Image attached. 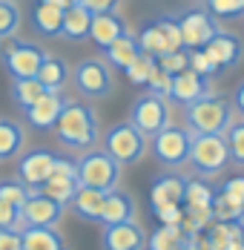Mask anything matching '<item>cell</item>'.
<instances>
[{
	"label": "cell",
	"instance_id": "obj_34",
	"mask_svg": "<svg viewBox=\"0 0 244 250\" xmlns=\"http://www.w3.org/2000/svg\"><path fill=\"white\" fill-rule=\"evenodd\" d=\"M158 32H161V43H164V55L175 49H184V41H181V29H178V21L175 18H158L155 21Z\"/></svg>",
	"mask_w": 244,
	"mask_h": 250
},
{
	"label": "cell",
	"instance_id": "obj_41",
	"mask_svg": "<svg viewBox=\"0 0 244 250\" xmlns=\"http://www.w3.org/2000/svg\"><path fill=\"white\" fill-rule=\"evenodd\" d=\"M155 61H158V66H161V69H167L170 75H178V72L190 69V52H187V49L167 52V55H161V58H155Z\"/></svg>",
	"mask_w": 244,
	"mask_h": 250
},
{
	"label": "cell",
	"instance_id": "obj_12",
	"mask_svg": "<svg viewBox=\"0 0 244 250\" xmlns=\"http://www.w3.org/2000/svg\"><path fill=\"white\" fill-rule=\"evenodd\" d=\"M20 210H23V219L29 227H58L61 219H63V213H66V204L49 199L46 193H41V190H32Z\"/></svg>",
	"mask_w": 244,
	"mask_h": 250
},
{
	"label": "cell",
	"instance_id": "obj_10",
	"mask_svg": "<svg viewBox=\"0 0 244 250\" xmlns=\"http://www.w3.org/2000/svg\"><path fill=\"white\" fill-rule=\"evenodd\" d=\"M178 29H181V41L184 49H204L216 35H219V18L204 6V9H190L178 18Z\"/></svg>",
	"mask_w": 244,
	"mask_h": 250
},
{
	"label": "cell",
	"instance_id": "obj_7",
	"mask_svg": "<svg viewBox=\"0 0 244 250\" xmlns=\"http://www.w3.org/2000/svg\"><path fill=\"white\" fill-rule=\"evenodd\" d=\"M129 121L144 132L146 138L158 135L161 129H167L172 124V109H170V98L164 95H155L146 89L144 95L132 101V109H129Z\"/></svg>",
	"mask_w": 244,
	"mask_h": 250
},
{
	"label": "cell",
	"instance_id": "obj_17",
	"mask_svg": "<svg viewBox=\"0 0 244 250\" xmlns=\"http://www.w3.org/2000/svg\"><path fill=\"white\" fill-rule=\"evenodd\" d=\"M129 32V23L123 21V15L118 12H101V15H92V29H89V38L98 49L103 52L106 46H112L118 38H123Z\"/></svg>",
	"mask_w": 244,
	"mask_h": 250
},
{
	"label": "cell",
	"instance_id": "obj_33",
	"mask_svg": "<svg viewBox=\"0 0 244 250\" xmlns=\"http://www.w3.org/2000/svg\"><path fill=\"white\" fill-rule=\"evenodd\" d=\"M224 138H227V147H230V164L244 167V118L227 126Z\"/></svg>",
	"mask_w": 244,
	"mask_h": 250
},
{
	"label": "cell",
	"instance_id": "obj_3",
	"mask_svg": "<svg viewBox=\"0 0 244 250\" xmlns=\"http://www.w3.org/2000/svg\"><path fill=\"white\" fill-rule=\"evenodd\" d=\"M75 167H78V184L81 187H92V190L106 193V190L118 187V181H121V164L106 150L81 152Z\"/></svg>",
	"mask_w": 244,
	"mask_h": 250
},
{
	"label": "cell",
	"instance_id": "obj_29",
	"mask_svg": "<svg viewBox=\"0 0 244 250\" xmlns=\"http://www.w3.org/2000/svg\"><path fill=\"white\" fill-rule=\"evenodd\" d=\"M43 92H46V86L38 78H15L12 81V89H9V95H12L18 109H29Z\"/></svg>",
	"mask_w": 244,
	"mask_h": 250
},
{
	"label": "cell",
	"instance_id": "obj_20",
	"mask_svg": "<svg viewBox=\"0 0 244 250\" xmlns=\"http://www.w3.org/2000/svg\"><path fill=\"white\" fill-rule=\"evenodd\" d=\"M63 15H66V9H61L58 3H52V0H35L29 18H32V29L41 38H61Z\"/></svg>",
	"mask_w": 244,
	"mask_h": 250
},
{
	"label": "cell",
	"instance_id": "obj_8",
	"mask_svg": "<svg viewBox=\"0 0 244 250\" xmlns=\"http://www.w3.org/2000/svg\"><path fill=\"white\" fill-rule=\"evenodd\" d=\"M190 147H193V129L187 124L184 126L170 124L158 135H152V152H155L158 164H164L170 170L184 167L190 161Z\"/></svg>",
	"mask_w": 244,
	"mask_h": 250
},
{
	"label": "cell",
	"instance_id": "obj_39",
	"mask_svg": "<svg viewBox=\"0 0 244 250\" xmlns=\"http://www.w3.org/2000/svg\"><path fill=\"white\" fill-rule=\"evenodd\" d=\"M204 6H207L219 21H227V18H242V15H244V0H204Z\"/></svg>",
	"mask_w": 244,
	"mask_h": 250
},
{
	"label": "cell",
	"instance_id": "obj_24",
	"mask_svg": "<svg viewBox=\"0 0 244 250\" xmlns=\"http://www.w3.org/2000/svg\"><path fill=\"white\" fill-rule=\"evenodd\" d=\"M141 58V46H138V38L132 35V32H126L123 38H118L112 46H106L103 49V61L109 63V66H115V69H126L132 61H138Z\"/></svg>",
	"mask_w": 244,
	"mask_h": 250
},
{
	"label": "cell",
	"instance_id": "obj_28",
	"mask_svg": "<svg viewBox=\"0 0 244 250\" xmlns=\"http://www.w3.org/2000/svg\"><path fill=\"white\" fill-rule=\"evenodd\" d=\"M66 78H69V66L58 55H43V63L38 69V81L46 89H63L66 86Z\"/></svg>",
	"mask_w": 244,
	"mask_h": 250
},
{
	"label": "cell",
	"instance_id": "obj_48",
	"mask_svg": "<svg viewBox=\"0 0 244 250\" xmlns=\"http://www.w3.org/2000/svg\"><path fill=\"white\" fill-rule=\"evenodd\" d=\"M52 3H58L61 9H72V6H78L81 0H52Z\"/></svg>",
	"mask_w": 244,
	"mask_h": 250
},
{
	"label": "cell",
	"instance_id": "obj_47",
	"mask_svg": "<svg viewBox=\"0 0 244 250\" xmlns=\"http://www.w3.org/2000/svg\"><path fill=\"white\" fill-rule=\"evenodd\" d=\"M233 109H236V112L244 118V81L236 86V89H233Z\"/></svg>",
	"mask_w": 244,
	"mask_h": 250
},
{
	"label": "cell",
	"instance_id": "obj_4",
	"mask_svg": "<svg viewBox=\"0 0 244 250\" xmlns=\"http://www.w3.org/2000/svg\"><path fill=\"white\" fill-rule=\"evenodd\" d=\"M146 147H149V138L132 121H121V124L109 126L106 135H103V150L109 152L121 167L138 164L146 155Z\"/></svg>",
	"mask_w": 244,
	"mask_h": 250
},
{
	"label": "cell",
	"instance_id": "obj_18",
	"mask_svg": "<svg viewBox=\"0 0 244 250\" xmlns=\"http://www.w3.org/2000/svg\"><path fill=\"white\" fill-rule=\"evenodd\" d=\"M135 219V199L121 190L112 187L103 193V207H101V222L98 225H121V222H132Z\"/></svg>",
	"mask_w": 244,
	"mask_h": 250
},
{
	"label": "cell",
	"instance_id": "obj_40",
	"mask_svg": "<svg viewBox=\"0 0 244 250\" xmlns=\"http://www.w3.org/2000/svg\"><path fill=\"white\" fill-rule=\"evenodd\" d=\"M0 227L23 233L26 227H29L26 225V219H23V210L15 207V204H9V201H0Z\"/></svg>",
	"mask_w": 244,
	"mask_h": 250
},
{
	"label": "cell",
	"instance_id": "obj_19",
	"mask_svg": "<svg viewBox=\"0 0 244 250\" xmlns=\"http://www.w3.org/2000/svg\"><path fill=\"white\" fill-rule=\"evenodd\" d=\"M204 49L210 52V58L219 63L221 69H233V66L242 63V58H244V41L239 35H233V32L219 29V35H216Z\"/></svg>",
	"mask_w": 244,
	"mask_h": 250
},
{
	"label": "cell",
	"instance_id": "obj_49",
	"mask_svg": "<svg viewBox=\"0 0 244 250\" xmlns=\"http://www.w3.org/2000/svg\"><path fill=\"white\" fill-rule=\"evenodd\" d=\"M233 250H244V245H239V248H233Z\"/></svg>",
	"mask_w": 244,
	"mask_h": 250
},
{
	"label": "cell",
	"instance_id": "obj_36",
	"mask_svg": "<svg viewBox=\"0 0 244 250\" xmlns=\"http://www.w3.org/2000/svg\"><path fill=\"white\" fill-rule=\"evenodd\" d=\"M152 66H155V58H152V55H146V52H141V58H138V61H132L123 72H126V78H129L135 86H146Z\"/></svg>",
	"mask_w": 244,
	"mask_h": 250
},
{
	"label": "cell",
	"instance_id": "obj_14",
	"mask_svg": "<svg viewBox=\"0 0 244 250\" xmlns=\"http://www.w3.org/2000/svg\"><path fill=\"white\" fill-rule=\"evenodd\" d=\"M66 101L69 98L61 89H46L29 109H23L29 126H35V129H55L61 112H63V106H66Z\"/></svg>",
	"mask_w": 244,
	"mask_h": 250
},
{
	"label": "cell",
	"instance_id": "obj_27",
	"mask_svg": "<svg viewBox=\"0 0 244 250\" xmlns=\"http://www.w3.org/2000/svg\"><path fill=\"white\" fill-rule=\"evenodd\" d=\"M23 141H26L23 126L18 121H12V118H0V161L15 158L23 150Z\"/></svg>",
	"mask_w": 244,
	"mask_h": 250
},
{
	"label": "cell",
	"instance_id": "obj_16",
	"mask_svg": "<svg viewBox=\"0 0 244 250\" xmlns=\"http://www.w3.org/2000/svg\"><path fill=\"white\" fill-rule=\"evenodd\" d=\"M207 92H213L210 89V78L198 75L195 69H184V72L172 75V86H170V95L167 98L172 104H178V106H190L193 101L204 98Z\"/></svg>",
	"mask_w": 244,
	"mask_h": 250
},
{
	"label": "cell",
	"instance_id": "obj_1",
	"mask_svg": "<svg viewBox=\"0 0 244 250\" xmlns=\"http://www.w3.org/2000/svg\"><path fill=\"white\" fill-rule=\"evenodd\" d=\"M55 135L69 152L95 150L98 138H101V124H98L95 109L81 101H66V106L55 124Z\"/></svg>",
	"mask_w": 244,
	"mask_h": 250
},
{
	"label": "cell",
	"instance_id": "obj_25",
	"mask_svg": "<svg viewBox=\"0 0 244 250\" xmlns=\"http://www.w3.org/2000/svg\"><path fill=\"white\" fill-rule=\"evenodd\" d=\"M23 250H66V239L58 227H26Z\"/></svg>",
	"mask_w": 244,
	"mask_h": 250
},
{
	"label": "cell",
	"instance_id": "obj_43",
	"mask_svg": "<svg viewBox=\"0 0 244 250\" xmlns=\"http://www.w3.org/2000/svg\"><path fill=\"white\" fill-rule=\"evenodd\" d=\"M152 213H155V219H158L161 225H181V222H184V213H181V207H178V204L152 207Z\"/></svg>",
	"mask_w": 244,
	"mask_h": 250
},
{
	"label": "cell",
	"instance_id": "obj_46",
	"mask_svg": "<svg viewBox=\"0 0 244 250\" xmlns=\"http://www.w3.org/2000/svg\"><path fill=\"white\" fill-rule=\"evenodd\" d=\"M83 9H89L92 15H101V12H118L121 0H81Z\"/></svg>",
	"mask_w": 244,
	"mask_h": 250
},
{
	"label": "cell",
	"instance_id": "obj_42",
	"mask_svg": "<svg viewBox=\"0 0 244 250\" xmlns=\"http://www.w3.org/2000/svg\"><path fill=\"white\" fill-rule=\"evenodd\" d=\"M170 86H172V75L167 69H161L158 61H155V66H152V72H149V81H146V89L167 98V95H170Z\"/></svg>",
	"mask_w": 244,
	"mask_h": 250
},
{
	"label": "cell",
	"instance_id": "obj_37",
	"mask_svg": "<svg viewBox=\"0 0 244 250\" xmlns=\"http://www.w3.org/2000/svg\"><path fill=\"white\" fill-rule=\"evenodd\" d=\"M187 52H190V69H195L198 75L216 78L221 72V66L210 58V52H207V49H187Z\"/></svg>",
	"mask_w": 244,
	"mask_h": 250
},
{
	"label": "cell",
	"instance_id": "obj_21",
	"mask_svg": "<svg viewBox=\"0 0 244 250\" xmlns=\"http://www.w3.org/2000/svg\"><path fill=\"white\" fill-rule=\"evenodd\" d=\"M184 190H187V178L181 175H161L152 181V190H149V199L152 207H164V204H181L184 201Z\"/></svg>",
	"mask_w": 244,
	"mask_h": 250
},
{
	"label": "cell",
	"instance_id": "obj_13",
	"mask_svg": "<svg viewBox=\"0 0 244 250\" xmlns=\"http://www.w3.org/2000/svg\"><path fill=\"white\" fill-rule=\"evenodd\" d=\"M101 250H146V230L135 219L101 227Z\"/></svg>",
	"mask_w": 244,
	"mask_h": 250
},
{
	"label": "cell",
	"instance_id": "obj_6",
	"mask_svg": "<svg viewBox=\"0 0 244 250\" xmlns=\"http://www.w3.org/2000/svg\"><path fill=\"white\" fill-rule=\"evenodd\" d=\"M72 83L75 89L89 101H103L112 95L115 89V78H112V66L103 58H83L78 61L72 69Z\"/></svg>",
	"mask_w": 244,
	"mask_h": 250
},
{
	"label": "cell",
	"instance_id": "obj_23",
	"mask_svg": "<svg viewBox=\"0 0 244 250\" xmlns=\"http://www.w3.org/2000/svg\"><path fill=\"white\" fill-rule=\"evenodd\" d=\"M78 219L83 222H101V207H103V193L92 190V187H78V193L72 196V201L66 204Z\"/></svg>",
	"mask_w": 244,
	"mask_h": 250
},
{
	"label": "cell",
	"instance_id": "obj_31",
	"mask_svg": "<svg viewBox=\"0 0 244 250\" xmlns=\"http://www.w3.org/2000/svg\"><path fill=\"white\" fill-rule=\"evenodd\" d=\"M213 219L216 222H244V204L219 190L213 196Z\"/></svg>",
	"mask_w": 244,
	"mask_h": 250
},
{
	"label": "cell",
	"instance_id": "obj_30",
	"mask_svg": "<svg viewBox=\"0 0 244 250\" xmlns=\"http://www.w3.org/2000/svg\"><path fill=\"white\" fill-rule=\"evenodd\" d=\"M213 196H216V190L204 178H187L184 201L190 210H213Z\"/></svg>",
	"mask_w": 244,
	"mask_h": 250
},
{
	"label": "cell",
	"instance_id": "obj_11",
	"mask_svg": "<svg viewBox=\"0 0 244 250\" xmlns=\"http://www.w3.org/2000/svg\"><path fill=\"white\" fill-rule=\"evenodd\" d=\"M78 187L81 184H78V167H75V161L58 155V161L52 167V175L41 184V193H46L49 199L61 201V204H69L72 196L78 193Z\"/></svg>",
	"mask_w": 244,
	"mask_h": 250
},
{
	"label": "cell",
	"instance_id": "obj_26",
	"mask_svg": "<svg viewBox=\"0 0 244 250\" xmlns=\"http://www.w3.org/2000/svg\"><path fill=\"white\" fill-rule=\"evenodd\" d=\"M187 233L181 225H161L149 239H146V248L149 250H190L187 248Z\"/></svg>",
	"mask_w": 244,
	"mask_h": 250
},
{
	"label": "cell",
	"instance_id": "obj_15",
	"mask_svg": "<svg viewBox=\"0 0 244 250\" xmlns=\"http://www.w3.org/2000/svg\"><path fill=\"white\" fill-rule=\"evenodd\" d=\"M55 161H58V152L38 147V150L26 152L23 158L18 161V175H20V181H23L29 190H41V184L52 175Z\"/></svg>",
	"mask_w": 244,
	"mask_h": 250
},
{
	"label": "cell",
	"instance_id": "obj_38",
	"mask_svg": "<svg viewBox=\"0 0 244 250\" xmlns=\"http://www.w3.org/2000/svg\"><path fill=\"white\" fill-rule=\"evenodd\" d=\"M29 187H26L23 181L18 178H12V181H0V201H9V204H15V207H23L26 199H29Z\"/></svg>",
	"mask_w": 244,
	"mask_h": 250
},
{
	"label": "cell",
	"instance_id": "obj_45",
	"mask_svg": "<svg viewBox=\"0 0 244 250\" xmlns=\"http://www.w3.org/2000/svg\"><path fill=\"white\" fill-rule=\"evenodd\" d=\"M221 193H227L230 199L242 201L244 204V175H233V178H227L224 184H221Z\"/></svg>",
	"mask_w": 244,
	"mask_h": 250
},
{
	"label": "cell",
	"instance_id": "obj_22",
	"mask_svg": "<svg viewBox=\"0 0 244 250\" xmlns=\"http://www.w3.org/2000/svg\"><path fill=\"white\" fill-rule=\"evenodd\" d=\"M89 29H92V12L83 9L81 3L66 9L63 15V29H61V38L63 41H72V43H83L89 41Z\"/></svg>",
	"mask_w": 244,
	"mask_h": 250
},
{
	"label": "cell",
	"instance_id": "obj_5",
	"mask_svg": "<svg viewBox=\"0 0 244 250\" xmlns=\"http://www.w3.org/2000/svg\"><path fill=\"white\" fill-rule=\"evenodd\" d=\"M193 173L201 178L221 175L230 164V147L224 135H195L193 132V147H190V161Z\"/></svg>",
	"mask_w": 244,
	"mask_h": 250
},
{
	"label": "cell",
	"instance_id": "obj_32",
	"mask_svg": "<svg viewBox=\"0 0 244 250\" xmlns=\"http://www.w3.org/2000/svg\"><path fill=\"white\" fill-rule=\"evenodd\" d=\"M20 29V6L15 0H0V41L15 38Z\"/></svg>",
	"mask_w": 244,
	"mask_h": 250
},
{
	"label": "cell",
	"instance_id": "obj_44",
	"mask_svg": "<svg viewBox=\"0 0 244 250\" xmlns=\"http://www.w3.org/2000/svg\"><path fill=\"white\" fill-rule=\"evenodd\" d=\"M0 250H23V233L0 227Z\"/></svg>",
	"mask_w": 244,
	"mask_h": 250
},
{
	"label": "cell",
	"instance_id": "obj_2",
	"mask_svg": "<svg viewBox=\"0 0 244 250\" xmlns=\"http://www.w3.org/2000/svg\"><path fill=\"white\" fill-rule=\"evenodd\" d=\"M233 121H236L233 101L224 98V95H216V92H207L204 98L184 106V124L195 135H224Z\"/></svg>",
	"mask_w": 244,
	"mask_h": 250
},
{
	"label": "cell",
	"instance_id": "obj_35",
	"mask_svg": "<svg viewBox=\"0 0 244 250\" xmlns=\"http://www.w3.org/2000/svg\"><path fill=\"white\" fill-rule=\"evenodd\" d=\"M138 46H141V52H146V55H152V58H161L164 55V43H161V32H158V26H155V21L152 23H146L141 32H138Z\"/></svg>",
	"mask_w": 244,
	"mask_h": 250
},
{
	"label": "cell",
	"instance_id": "obj_9",
	"mask_svg": "<svg viewBox=\"0 0 244 250\" xmlns=\"http://www.w3.org/2000/svg\"><path fill=\"white\" fill-rule=\"evenodd\" d=\"M43 55L46 52L41 49L35 41H20V38H9L6 46H3V69L15 78H38V69L43 63Z\"/></svg>",
	"mask_w": 244,
	"mask_h": 250
}]
</instances>
